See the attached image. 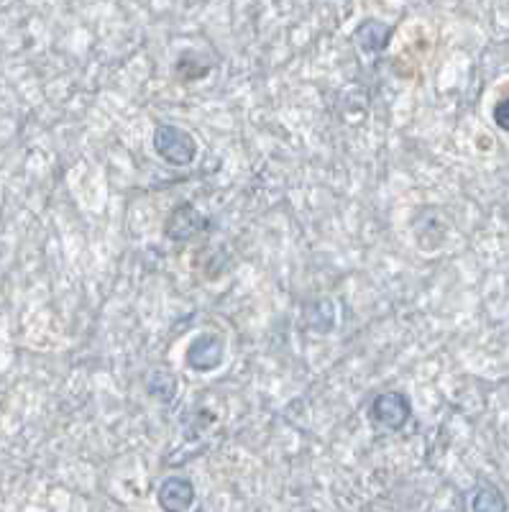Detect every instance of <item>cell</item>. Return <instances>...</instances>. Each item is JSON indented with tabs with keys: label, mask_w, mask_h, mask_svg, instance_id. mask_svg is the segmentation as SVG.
I'll return each mask as SVG.
<instances>
[{
	"label": "cell",
	"mask_w": 509,
	"mask_h": 512,
	"mask_svg": "<svg viewBox=\"0 0 509 512\" xmlns=\"http://www.w3.org/2000/svg\"><path fill=\"white\" fill-rule=\"evenodd\" d=\"M154 152L169 164H190L197 154V141L187 134L185 128L162 123L154 131Z\"/></svg>",
	"instance_id": "6da1fadb"
},
{
	"label": "cell",
	"mask_w": 509,
	"mask_h": 512,
	"mask_svg": "<svg viewBox=\"0 0 509 512\" xmlns=\"http://www.w3.org/2000/svg\"><path fill=\"white\" fill-rule=\"evenodd\" d=\"M412 418L410 397L402 392H382L371 402V420L387 431H402Z\"/></svg>",
	"instance_id": "7a4b0ae2"
},
{
	"label": "cell",
	"mask_w": 509,
	"mask_h": 512,
	"mask_svg": "<svg viewBox=\"0 0 509 512\" xmlns=\"http://www.w3.org/2000/svg\"><path fill=\"white\" fill-rule=\"evenodd\" d=\"M223 359H226V341L218 333L197 336L190 344V351H187V367L203 374L218 369Z\"/></svg>",
	"instance_id": "3957f363"
},
{
	"label": "cell",
	"mask_w": 509,
	"mask_h": 512,
	"mask_svg": "<svg viewBox=\"0 0 509 512\" xmlns=\"http://www.w3.org/2000/svg\"><path fill=\"white\" fill-rule=\"evenodd\" d=\"M195 502V487L185 477H169L159 487V505L167 512H185Z\"/></svg>",
	"instance_id": "277c9868"
},
{
	"label": "cell",
	"mask_w": 509,
	"mask_h": 512,
	"mask_svg": "<svg viewBox=\"0 0 509 512\" xmlns=\"http://www.w3.org/2000/svg\"><path fill=\"white\" fill-rule=\"evenodd\" d=\"M353 36H356V44H359L361 52L379 54L387 49L389 39H392V26L384 24V21H376V18H366Z\"/></svg>",
	"instance_id": "5b68a950"
},
{
	"label": "cell",
	"mask_w": 509,
	"mask_h": 512,
	"mask_svg": "<svg viewBox=\"0 0 509 512\" xmlns=\"http://www.w3.org/2000/svg\"><path fill=\"white\" fill-rule=\"evenodd\" d=\"M200 226H203V216L192 205H180V208L172 210L164 228H167V236L172 241H187L200 231Z\"/></svg>",
	"instance_id": "8992f818"
},
{
	"label": "cell",
	"mask_w": 509,
	"mask_h": 512,
	"mask_svg": "<svg viewBox=\"0 0 509 512\" xmlns=\"http://www.w3.org/2000/svg\"><path fill=\"white\" fill-rule=\"evenodd\" d=\"M469 507L476 512H504L507 510V502H504L502 492L494 484L484 482L471 492Z\"/></svg>",
	"instance_id": "52a82bcc"
},
{
	"label": "cell",
	"mask_w": 509,
	"mask_h": 512,
	"mask_svg": "<svg viewBox=\"0 0 509 512\" xmlns=\"http://www.w3.org/2000/svg\"><path fill=\"white\" fill-rule=\"evenodd\" d=\"M149 392L157 397V400H164V402L172 400V395L177 392V379H174L169 372H162V369H159L157 374H151Z\"/></svg>",
	"instance_id": "ba28073f"
},
{
	"label": "cell",
	"mask_w": 509,
	"mask_h": 512,
	"mask_svg": "<svg viewBox=\"0 0 509 512\" xmlns=\"http://www.w3.org/2000/svg\"><path fill=\"white\" fill-rule=\"evenodd\" d=\"M494 123H497L502 131H509V93H504L502 98L494 105Z\"/></svg>",
	"instance_id": "9c48e42d"
}]
</instances>
